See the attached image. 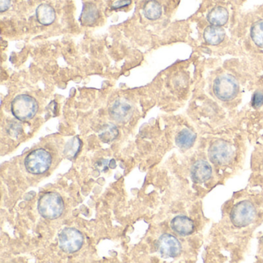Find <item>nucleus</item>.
I'll list each match as a JSON object with an SVG mask.
<instances>
[{"label": "nucleus", "mask_w": 263, "mask_h": 263, "mask_svg": "<svg viewBox=\"0 0 263 263\" xmlns=\"http://www.w3.org/2000/svg\"><path fill=\"white\" fill-rule=\"evenodd\" d=\"M37 209L42 217L48 220L58 219L64 211V202L61 196L55 192L46 193L40 196Z\"/></svg>", "instance_id": "obj_1"}, {"label": "nucleus", "mask_w": 263, "mask_h": 263, "mask_svg": "<svg viewBox=\"0 0 263 263\" xmlns=\"http://www.w3.org/2000/svg\"><path fill=\"white\" fill-rule=\"evenodd\" d=\"M37 101L28 94L17 95L11 103L13 115L20 122H27L36 116L38 111Z\"/></svg>", "instance_id": "obj_2"}, {"label": "nucleus", "mask_w": 263, "mask_h": 263, "mask_svg": "<svg viewBox=\"0 0 263 263\" xmlns=\"http://www.w3.org/2000/svg\"><path fill=\"white\" fill-rule=\"evenodd\" d=\"M52 164V156L44 148L33 150L24 160V165L32 175L46 173Z\"/></svg>", "instance_id": "obj_3"}, {"label": "nucleus", "mask_w": 263, "mask_h": 263, "mask_svg": "<svg viewBox=\"0 0 263 263\" xmlns=\"http://www.w3.org/2000/svg\"><path fill=\"white\" fill-rule=\"evenodd\" d=\"M238 81L229 74H223L218 77L213 85V91L218 99L222 101L233 100L238 93Z\"/></svg>", "instance_id": "obj_4"}, {"label": "nucleus", "mask_w": 263, "mask_h": 263, "mask_svg": "<svg viewBox=\"0 0 263 263\" xmlns=\"http://www.w3.org/2000/svg\"><path fill=\"white\" fill-rule=\"evenodd\" d=\"M256 216V209L249 201H242L237 203L230 213V220L237 228L246 227L252 223Z\"/></svg>", "instance_id": "obj_5"}, {"label": "nucleus", "mask_w": 263, "mask_h": 263, "mask_svg": "<svg viewBox=\"0 0 263 263\" xmlns=\"http://www.w3.org/2000/svg\"><path fill=\"white\" fill-rule=\"evenodd\" d=\"M84 242V235L74 228H66L59 235V246L66 253L78 252L82 248Z\"/></svg>", "instance_id": "obj_6"}, {"label": "nucleus", "mask_w": 263, "mask_h": 263, "mask_svg": "<svg viewBox=\"0 0 263 263\" xmlns=\"http://www.w3.org/2000/svg\"><path fill=\"white\" fill-rule=\"evenodd\" d=\"M208 157L214 164L225 165L232 161L233 150L228 142L223 140H216L208 149Z\"/></svg>", "instance_id": "obj_7"}, {"label": "nucleus", "mask_w": 263, "mask_h": 263, "mask_svg": "<svg viewBox=\"0 0 263 263\" xmlns=\"http://www.w3.org/2000/svg\"><path fill=\"white\" fill-rule=\"evenodd\" d=\"M157 249L164 258H176L181 254V243L171 234H163L157 241Z\"/></svg>", "instance_id": "obj_8"}, {"label": "nucleus", "mask_w": 263, "mask_h": 263, "mask_svg": "<svg viewBox=\"0 0 263 263\" xmlns=\"http://www.w3.org/2000/svg\"><path fill=\"white\" fill-rule=\"evenodd\" d=\"M134 114L132 104L125 98L116 100L109 108L110 117L118 123H126Z\"/></svg>", "instance_id": "obj_9"}, {"label": "nucleus", "mask_w": 263, "mask_h": 263, "mask_svg": "<svg viewBox=\"0 0 263 263\" xmlns=\"http://www.w3.org/2000/svg\"><path fill=\"white\" fill-rule=\"evenodd\" d=\"M171 228L174 232L181 236H187L194 232L196 226L190 218L184 216H178L171 222Z\"/></svg>", "instance_id": "obj_10"}, {"label": "nucleus", "mask_w": 263, "mask_h": 263, "mask_svg": "<svg viewBox=\"0 0 263 263\" xmlns=\"http://www.w3.org/2000/svg\"><path fill=\"white\" fill-rule=\"evenodd\" d=\"M211 165L205 160H199L192 167L191 175L194 182L199 184L205 182L211 178Z\"/></svg>", "instance_id": "obj_11"}, {"label": "nucleus", "mask_w": 263, "mask_h": 263, "mask_svg": "<svg viewBox=\"0 0 263 263\" xmlns=\"http://www.w3.org/2000/svg\"><path fill=\"white\" fill-rule=\"evenodd\" d=\"M99 16V10L97 6L93 3H86L83 7L80 22L84 27H92L96 23Z\"/></svg>", "instance_id": "obj_12"}, {"label": "nucleus", "mask_w": 263, "mask_h": 263, "mask_svg": "<svg viewBox=\"0 0 263 263\" xmlns=\"http://www.w3.org/2000/svg\"><path fill=\"white\" fill-rule=\"evenodd\" d=\"M36 20L41 25L50 26L54 23L57 15L52 6L47 4H42L36 10Z\"/></svg>", "instance_id": "obj_13"}, {"label": "nucleus", "mask_w": 263, "mask_h": 263, "mask_svg": "<svg viewBox=\"0 0 263 263\" xmlns=\"http://www.w3.org/2000/svg\"><path fill=\"white\" fill-rule=\"evenodd\" d=\"M225 33L221 27L210 26L207 27L204 31V39L207 43L210 45L219 44L225 39Z\"/></svg>", "instance_id": "obj_14"}, {"label": "nucleus", "mask_w": 263, "mask_h": 263, "mask_svg": "<svg viewBox=\"0 0 263 263\" xmlns=\"http://www.w3.org/2000/svg\"><path fill=\"white\" fill-rule=\"evenodd\" d=\"M207 19L211 25L222 27L227 22L229 19V12L222 7H216L210 11Z\"/></svg>", "instance_id": "obj_15"}, {"label": "nucleus", "mask_w": 263, "mask_h": 263, "mask_svg": "<svg viewBox=\"0 0 263 263\" xmlns=\"http://www.w3.org/2000/svg\"><path fill=\"white\" fill-rule=\"evenodd\" d=\"M143 14L149 20H157L162 14V7L156 0H148L144 5Z\"/></svg>", "instance_id": "obj_16"}, {"label": "nucleus", "mask_w": 263, "mask_h": 263, "mask_svg": "<svg viewBox=\"0 0 263 263\" xmlns=\"http://www.w3.org/2000/svg\"><path fill=\"white\" fill-rule=\"evenodd\" d=\"M196 134L189 129H183L177 134L175 143L177 146L183 149H188L194 145Z\"/></svg>", "instance_id": "obj_17"}, {"label": "nucleus", "mask_w": 263, "mask_h": 263, "mask_svg": "<svg viewBox=\"0 0 263 263\" xmlns=\"http://www.w3.org/2000/svg\"><path fill=\"white\" fill-rule=\"evenodd\" d=\"M119 135L118 128L113 124H106L100 129L98 136L101 141L109 144L114 141Z\"/></svg>", "instance_id": "obj_18"}, {"label": "nucleus", "mask_w": 263, "mask_h": 263, "mask_svg": "<svg viewBox=\"0 0 263 263\" xmlns=\"http://www.w3.org/2000/svg\"><path fill=\"white\" fill-rule=\"evenodd\" d=\"M81 146H82V141L79 137H72L65 145L63 154L68 159H74L81 151Z\"/></svg>", "instance_id": "obj_19"}, {"label": "nucleus", "mask_w": 263, "mask_h": 263, "mask_svg": "<svg viewBox=\"0 0 263 263\" xmlns=\"http://www.w3.org/2000/svg\"><path fill=\"white\" fill-rule=\"evenodd\" d=\"M251 38L255 45L263 48V19L257 21L252 25Z\"/></svg>", "instance_id": "obj_20"}, {"label": "nucleus", "mask_w": 263, "mask_h": 263, "mask_svg": "<svg viewBox=\"0 0 263 263\" xmlns=\"http://www.w3.org/2000/svg\"><path fill=\"white\" fill-rule=\"evenodd\" d=\"M22 131V128L20 124L17 122H13L11 124L9 125L8 128H7V132L9 135L13 137H17L18 136L20 135Z\"/></svg>", "instance_id": "obj_21"}, {"label": "nucleus", "mask_w": 263, "mask_h": 263, "mask_svg": "<svg viewBox=\"0 0 263 263\" xmlns=\"http://www.w3.org/2000/svg\"><path fill=\"white\" fill-rule=\"evenodd\" d=\"M263 104V93L261 91H257L254 93L252 99V107L258 108Z\"/></svg>", "instance_id": "obj_22"}, {"label": "nucleus", "mask_w": 263, "mask_h": 263, "mask_svg": "<svg viewBox=\"0 0 263 263\" xmlns=\"http://www.w3.org/2000/svg\"><path fill=\"white\" fill-rule=\"evenodd\" d=\"M132 1L131 0H117L115 2L112 4L111 10H117L120 9L125 8V7H129Z\"/></svg>", "instance_id": "obj_23"}, {"label": "nucleus", "mask_w": 263, "mask_h": 263, "mask_svg": "<svg viewBox=\"0 0 263 263\" xmlns=\"http://www.w3.org/2000/svg\"><path fill=\"white\" fill-rule=\"evenodd\" d=\"M107 164H108L107 160H101V161H98V162L96 163L95 168H96L99 172H107Z\"/></svg>", "instance_id": "obj_24"}, {"label": "nucleus", "mask_w": 263, "mask_h": 263, "mask_svg": "<svg viewBox=\"0 0 263 263\" xmlns=\"http://www.w3.org/2000/svg\"><path fill=\"white\" fill-rule=\"evenodd\" d=\"M11 0H0V12L4 13L10 9Z\"/></svg>", "instance_id": "obj_25"}]
</instances>
